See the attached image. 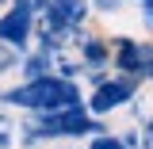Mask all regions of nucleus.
Masks as SVG:
<instances>
[{
    "mask_svg": "<svg viewBox=\"0 0 153 149\" xmlns=\"http://www.w3.org/2000/svg\"><path fill=\"white\" fill-rule=\"evenodd\" d=\"M88 122H84V115H80V107H65V115H50L46 119V130L50 134H76V130H84Z\"/></svg>",
    "mask_w": 153,
    "mask_h": 149,
    "instance_id": "3",
    "label": "nucleus"
},
{
    "mask_svg": "<svg viewBox=\"0 0 153 149\" xmlns=\"http://www.w3.org/2000/svg\"><path fill=\"white\" fill-rule=\"evenodd\" d=\"M12 103H19V107H31V111H65V107H76V88L73 84H65V80H31L27 88H19V92H12Z\"/></svg>",
    "mask_w": 153,
    "mask_h": 149,
    "instance_id": "1",
    "label": "nucleus"
},
{
    "mask_svg": "<svg viewBox=\"0 0 153 149\" xmlns=\"http://www.w3.org/2000/svg\"><path fill=\"white\" fill-rule=\"evenodd\" d=\"M92 149H123V145H119V142H115V138H100V142H96Z\"/></svg>",
    "mask_w": 153,
    "mask_h": 149,
    "instance_id": "5",
    "label": "nucleus"
},
{
    "mask_svg": "<svg viewBox=\"0 0 153 149\" xmlns=\"http://www.w3.org/2000/svg\"><path fill=\"white\" fill-rule=\"evenodd\" d=\"M126 96H130V88H126V84H107V88H100V92H96V111H111L115 103H123V99H126Z\"/></svg>",
    "mask_w": 153,
    "mask_h": 149,
    "instance_id": "4",
    "label": "nucleus"
},
{
    "mask_svg": "<svg viewBox=\"0 0 153 149\" xmlns=\"http://www.w3.org/2000/svg\"><path fill=\"white\" fill-rule=\"evenodd\" d=\"M27 27H31V12H27L23 0H16V12H12L8 19H0V38L23 46V42H27Z\"/></svg>",
    "mask_w": 153,
    "mask_h": 149,
    "instance_id": "2",
    "label": "nucleus"
}]
</instances>
